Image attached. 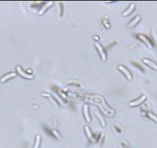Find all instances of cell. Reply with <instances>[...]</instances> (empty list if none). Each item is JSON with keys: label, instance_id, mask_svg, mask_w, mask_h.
Wrapping results in <instances>:
<instances>
[{"label": "cell", "instance_id": "obj_1", "mask_svg": "<svg viewBox=\"0 0 157 148\" xmlns=\"http://www.w3.org/2000/svg\"><path fill=\"white\" fill-rule=\"evenodd\" d=\"M118 69L124 74V75L125 76V77H126V78L129 80H131L132 79H133V77H132V74L130 73V72L126 69V68H125V67H124L123 66H118Z\"/></svg>", "mask_w": 157, "mask_h": 148}, {"label": "cell", "instance_id": "obj_2", "mask_svg": "<svg viewBox=\"0 0 157 148\" xmlns=\"http://www.w3.org/2000/svg\"><path fill=\"white\" fill-rule=\"evenodd\" d=\"M95 46H96V47L97 48V50H98V51H99V54H100V56H101L102 60L106 61V53H105V51H104L102 46L100 45L99 43H97V42L95 43Z\"/></svg>", "mask_w": 157, "mask_h": 148}, {"label": "cell", "instance_id": "obj_3", "mask_svg": "<svg viewBox=\"0 0 157 148\" xmlns=\"http://www.w3.org/2000/svg\"><path fill=\"white\" fill-rule=\"evenodd\" d=\"M146 99V96H145V95H143V96H141L139 99H138L137 100H135V101H133V102H130L129 103V105L130 106V107H135V106H138V105H139L140 103H142Z\"/></svg>", "mask_w": 157, "mask_h": 148}, {"label": "cell", "instance_id": "obj_4", "mask_svg": "<svg viewBox=\"0 0 157 148\" xmlns=\"http://www.w3.org/2000/svg\"><path fill=\"white\" fill-rule=\"evenodd\" d=\"M16 69H17V72L20 74L22 77H25L26 79H29H29H33V76L29 75V74H27L26 72H25L24 71H22V69H21L20 66H17L16 67Z\"/></svg>", "mask_w": 157, "mask_h": 148}, {"label": "cell", "instance_id": "obj_5", "mask_svg": "<svg viewBox=\"0 0 157 148\" xmlns=\"http://www.w3.org/2000/svg\"><path fill=\"white\" fill-rule=\"evenodd\" d=\"M139 38L141 40H143V41L146 44V46H147L149 49H152V46L151 42L148 40V39H147L146 36H144L143 35H139Z\"/></svg>", "mask_w": 157, "mask_h": 148}, {"label": "cell", "instance_id": "obj_6", "mask_svg": "<svg viewBox=\"0 0 157 148\" xmlns=\"http://www.w3.org/2000/svg\"><path fill=\"white\" fill-rule=\"evenodd\" d=\"M143 63H146V64H147V65L149 66L150 67L153 68L154 69H156V70H157V65H156L154 62H152V61L148 60V59H144V60H143Z\"/></svg>", "mask_w": 157, "mask_h": 148}, {"label": "cell", "instance_id": "obj_7", "mask_svg": "<svg viewBox=\"0 0 157 148\" xmlns=\"http://www.w3.org/2000/svg\"><path fill=\"white\" fill-rule=\"evenodd\" d=\"M15 76H16V74H15V72H11V73H9V74H7V75H6L5 77H3L1 79V82H2V83H4L5 81L8 80L10 79V78L15 77Z\"/></svg>", "mask_w": 157, "mask_h": 148}, {"label": "cell", "instance_id": "obj_8", "mask_svg": "<svg viewBox=\"0 0 157 148\" xmlns=\"http://www.w3.org/2000/svg\"><path fill=\"white\" fill-rule=\"evenodd\" d=\"M134 9H135V4H132L126 11H125L123 12V14H122L123 16H129V15H130L132 13V12L133 11Z\"/></svg>", "mask_w": 157, "mask_h": 148}, {"label": "cell", "instance_id": "obj_9", "mask_svg": "<svg viewBox=\"0 0 157 148\" xmlns=\"http://www.w3.org/2000/svg\"><path fill=\"white\" fill-rule=\"evenodd\" d=\"M83 110H84V115H85V117H86V120L88 122H90V121H91V119H90V117H89V110H88V106H87V105H85V106H84Z\"/></svg>", "mask_w": 157, "mask_h": 148}, {"label": "cell", "instance_id": "obj_10", "mask_svg": "<svg viewBox=\"0 0 157 148\" xmlns=\"http://www.w3.org/2000/svg\"><path fill=\"white\" fill-rule=\"evenodd\" d=\"M140 20V16H136L129 24V26H128V27L129 28H132V27H133V26H135L138 22H139V21Z\"/></svg>", "mask_w": 157, "mask_h": 148}, {"label": "cell", "instance_id": "obj_11", "mask_svg": "<svg viewBox=\"0 0 157 148\" xmlns=\"http://www.w3.org/2000/svg\"><path fill=\"white\" fill-rule=\"evenodd\" d=\"M40 140H41V137L39 135H37L36 137V144L34 146V148H39V144H40Z\"/></svg>", "mask_w": 157, "mask_h": 148}, {"label": "cell", "instance_id": "obj_12", "mask_svg": "<svg viewBox=\"0 0 157 148\" xmlns=\"http://www.w3.org/2000/svg\"><path fill=\"white\" fill-rule=\"evenodd\" d=\"M85 129H86V134H87V135H88V137H89V139H92V137L91 131L89 130V127L86 126V127H85Z\"/></svg>", "mask_w": 157, "mask_h": 148}, {"label": "cell", "instance_id": "obj_13", "mask_svg": "<svg viewBox=\"0 0 157 148\" xmlns=\"http://www.w3.org/2000/svg\"><path fill=\"white\" fill-rule=\"evenodd\" d=\"M148 116H149L150 119L153 120L155 123H157V116H155V115L152 114V113H148Z\"/></svg>", "mask_w": 157, "mask_h": 148}, {"label": "cell", "instance_id": "obj_14", "mask_svg": "<svg viewBox=\"0 0 157 148\" xmlns=\"http://www.w3.org/2000/svg\"><path fill=\"white\" fill-rule=\"evenodd\" d=\"M52 4H53V3H52V2H50V3H47V5H46V6H45V7H43V8H42V9H41V11L39 12V15L43 14V12L46 10L47 7H49V6H50V5H52Z\"/></svg>", "mask_w": 157, "mask_h": 148}, {"label": "cell", "instance_id": "obj_15", "mask_svg": "<svg viewBox=\"0 0 157 148\" xmlns=\"http://www.w3.org/2000/svg\"><path fill=\"white\" fill-rule=\"evenodd\" d=\"M96 116H99V120H101L102 125V126H105V122H104V120H103L102 119V116H101L99 115V113L96 112Z\"/></svg>", "mask_w": 157, "mask_h": 148}, {"label": "cell", "instance_id": "obj_16", "mask_svg": "<svg viewBox=\"0 0 157 148\" xmlns=\"http://www.w3.org/2000/svg\"><path fill=\"white\" fill-rule=\"evenodd\" d=\"M53 134H55L56 135V137H58L59 139H60V137H59V134H57V133H56V132L55 130H53Z\"/></svg>", "mask_w": 157, "mask_h": 148}]
</instances>
